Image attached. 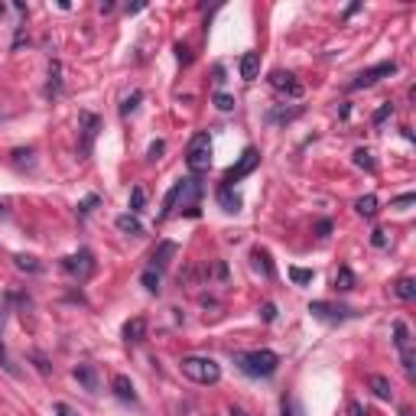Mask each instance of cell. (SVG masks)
I'll use <instances>...</instances> for the list:
<instances>
[{
    "instance_id": "6da1fadb",
    "label": "cell",
    "mask_w": 416,
    "mask_h": 416,
    "mask_svg": "<svg viewBox=\"0 0 416 416\" xmlns=\"http://www.w3.org/2000/svg\"><path fill=\"white\" fill-rule=\"evenodd\" d=\"M235 364L247 377H270V374L280 368V354L267 352V348H260V352H237Z\"/></svg>"
},
{
    "instance_id": "7a4b0ae2",
    "label": "cell",
    "mask_w": 416,
    "mask_h": 416,
    "mask_svg": "<svg viewBox=\"0 0 416 416\" xmlns=\"http://www.w3.org/2000/svg\"><path fill=\"white\" fill-rule=\"evenodd\" d=\"M179 371L186 374L189 381H195V384H218V381H221V364L212 361V358H199V354L182 358Z\"/></svg>"
},
{
    "instance_id": "3957f363",
    "label": "cell",
    "mask_w": 416,
    "mask_h": 416,
    "mask_svg": "<svg viewBox=\"0 0 416 416\" xmlns=\"http://www.w3.org/2000/svg\"><path fill=\"white\" fill-rule=\"evenodd\" d=\"M186 163H189L192 176H202V172H208V166H212V137H208L205 130H202V134H195V137L189 140Z\"/></svg>"
},
{
    "instance_id": "277c9868",
    "label": "cell",
    "mask_w": 416,
    "mask_h": 416,
    "mask_svg": "<svg viewBox=\"0 0 416 416\" xmlns=\"http://www.w3.org/2000/svg\"><path fill=\"white\" fill-rule=\"evenodd\" d=\"M199 199H202V179L199 176H186V179H179V205L176 208H182L186 215H199Z\"/></svg>"
},
{
    "instance_id": "5b68a950",
    "label": "cell",
    "mask_w": 416,
    "mask_h": 416,
    "mask_svg": "<svg viewBox=\"0 0 416 416\" xmlns=\"http://www.w3.org/2000/svg\"><path fill=\"white\" fill-rule=\"evenodd\" d=\"M394 345L400 352V361H404V371L413 377V368H416V352H413V338H410V329L406 322H394Z\"/></svg>"
},
{
    "instance_id": "8992f818",
    "label": "cell",
    "mask_w": 416,
    "mask_h": 416,
    "mask_svg": "<svg viewBox=\"0 0 416 416\" xmlns=\"http://www.w3.org/2000/svg\"><path fill=\"white\" fill-rule=\"evenodd\" d=\"M257 166H260V153H257L254 147H247L244 153H241V160H237L235 166H231V170L224 172V186L231 189L235 182H241V179H244V176H251V172H254Z\"/></svg>"
},
{
    "instance_id": "52a82bcc",
    "label": "cell",
    "mask_w": 416,
    "mask_h": 416,
    "mask_svg": "<svg viewBox=\"0 0 416 416\" xmlns=\"http://www.w3.org/2000/svg\"><path fill=\"white\" fill-rule=\"evenodd\" d=\"M397 72V62L390 59V62H377V65H371V69H364V72H358L348 82V88L352 91H358V88H371L374 82H381V78H387V75H394Z\"/></svg>"
},
{
    "instance_id": "ba28073f",
    "label": "cell",
    "mask_w": 416,
    "mask_h": 416,
    "mask_svg": "<svg viewBox=\"0 0 416 416\" xmlns=\"http://www.w3.org/2000/svg\"><path fill=\"white\" fill-rule=\"evenodd\" d=\"M78 130H82L78 153H82V156H88V153L95 150V137H98V130H101V118H98V114H91V111H82V114H78Z\"/></svg>"
},
{
    "instance_id": "9c48e42d",
    "label": "cell",
    "mask_w": 416,
    "mask_h": 416,
    "mask_svg": "<svg viewBox=\"0 0 416 416\" xmlns=\"http://www.w3.org/2000/svg\"><path fill=\"white\" fill-rule=\"evenodd\" d=\"M62 270L69 277H78V280H88L95 273V254L91 251H78V254L65 257L62 260Z\"/></svg>"
},
{
    "instance_id": "30bf717a",
    "label": "cell",
    "mask_w": 416,
    "mask_h": 416,
    "mask_svg": "<svg viewBox=\"0 0 416 416\" xmlns=\"http://www.w3.org/2000/svg\"><path fill=\"white\" fill-rule=\"evenodd\" d=\"M270 88L273 91H280V95L287 98H302V82H299L293 72H270Z\"/></svg>"
},
{
    "instance_id": "8fae6325",
    "label": "cell",
    "mask_w": 416,
    "mask_h": 416,
    "mask_svg": "<svg viewBox=\"0 0 416 416\" xmlns=\"http://www.w3.org/2000/svg\"><path fill=\"white\" fill-rule=\"evenodd\" d=\"M309 312L316 319H325V322H342L352 316V309H345V306H329V302H312Z\"/></svg>"
},
{
    "instance_id": "7c38bea8",
    "label": "cell",
    "mask_w": 416,
    "mask_h": 416,
    "mask_svg": "<svg viewBox=\"0 0 416 416\" xmlns=\"http://www.w3.org/2000/svg\"><path fill=\"white\" fill-rule=\"evenodd\" d=\"M237 69H241V78H244V82H254L257 75H260V53H244L241 62H237Z\"/></svg>"
},
{
    "instance_id": "4fadbf2b",
    "label": "cell",
    "mask_w": 416,
    "mask_h": 416,
    "mask_svg": "<svg viewBox=\"0 0 416 416\" xmlns=\"http://www.w3.org/2000/svg\"><path fill=\"white\" fill-rule=\"evenodd\" d=\"M218 205H221L228 215H237V212H241V195H237L235 189L221 186V189H218Z\"/></svg>"
},
{
    "instance_id": "5bb4252c",
    "label": "cell",
    "mask_w": 416,
    "mask_h": 416,
    "mask_svg": "<svg viewBox=\"0 0 416 416\" xmlns=\"http://www.w3.org/2000/svg\"><path fill=\"white\" fill-rule=\"evenodd\" d=\"M111 387H114V394H118L124 404H137V394H134V384H130V377L118 374V377L111 381Z\"/></svg>"
},
{
    "instance_id": "9a60e30c",
    "label": "cell",
    "mask_w": 416,
    "mask_h": 416,
    "mask_svg": "<svg viewBox=\"0 0 416 416\" xmlns=\"http://www.w3.org/2000/svg\"><path fill=\"white\" fill-rule=\"evenodd\" d=\"M368 387L374 390V397H377V400H390V397H394V387H390V381H387V377H381V374H371V377H368Z\"/></svg>"
},
{
    "instance_id": "2e32d148",
    "label": "cell",
    "mask_w": 416,
    "mask_h": 416,
    "mask_svg": "<svg viewBox=\"0 0 416 416\" xmlns=\"http://www.w3.org/2000/svg\"><path fill=\"white\" fill-rule=\"evenodd\" d=\"M124 338H127V342H143V338H147V319H130L127 325H124Z\"/></svg>"
},
{
    "instance_id": "e0dca14e",
    "label": "cell",
    "mask_w": 416,
    "mask_h": 416,
    "mask_svg": "<svg viewBox=\"0 0 416 416\" xmlns=\"http://www.w3.org/2000/svg\"><path fill=\"white\" fill-rule=\"evenodd\" d=\"M172 254H176V244H172V241H160V247L153 251V270L160 273V270L166 267V264H170V257H172Z\"/></svg>"
},
{
    "instance_id": "ac0fdd59",
    "label": "cell",
    "mask_w": 416,
    "mask_h": 416,
    "mask_svg": "<svg viewBox=\"0 0 416 416\" xmlns=\"http://www.w3.org/2000/svg\"><path fill=\"white\" fill-rule=\"evenodd\" d=\"M75 377H78V381H82L88 390H98V374H95V368H91V364H78V368H75Z\"/></svg>"
},
{
    "instance_id": "d6986e66",
    "label": "cell",
    "mask_w": 416,
    "mask_h": 416,
    "mask_svg": "<svg viewBox=\"0 0 416 416\" xmlns=\"http://www.w3.org/2000/svg\"><path fill=\"white\" fill-rule=\"evenodd\" d=\"M251 260H254L257 270H264V277H273V264H270V254H267V251L254 247V251H251Z\"/></svg>"
},
{
    "instance_id": "ffe728a7",
    "label": "cell",
    "mask_w": 416,
    "mask_h": 416,
    "mask_svg": "<svg viewBox=\"0 0 416 416\" xmlns=\"http://www.w3.org/2000/svg\"><path fill=\"white\" fill-rule=\"evenodd\" d=\"M118 228L124 231V235H143V224L137 221V215H130V212L118 218Z\"/></svg>"
},
{
    "instance_id": "44dd1931",
    "label": "cell",
    "mask_w": 416,
    "mask_h": 416,
    "mask_svg": "<svg viewBox=\"0 0 416 416\" xmlns=\"http://www.w3.org/2000/svg\"><path fill=\"white\" fill-rule=\"evenodd\" d=\"M394 293H397L400 299H416V280H413V277L397 280V283H394Z\"/></svg>"
},
{
    "instance_id": "7402d4cb",
    "label": "cell",
    "mask_w": 416,
    "mask_h": 416,
    "mask_svg": "<svg viewBox=\"0 0 416 416\" xmlns=\"http://www.w3.org/2000/svg\"><path fill=\"white\" fill-rule=\"evenodd\" d=\"M335 289H338V293L354 289V273L348 267H338V273H335Z\"/></svg>"
},
{
    "instance_id": "603a6c76",
    "label": "cell",
    "mask_w": 416,
    "mask_h": 416,
    "mask_svg": "<svg viewBox=\"0 0 416 416\" xmlns=\"http://www.w3.org/2000/svg\"><path fill=\"white\" fill-rule=\"evenodd\" d=\"M59 75H62V65L53 62V69H49V88H46V95L49 98H55L59 91H62V78H59Z\"/></svg>"
},
{
    "instance_id": "cb8c5ba5",
    "label": "cell",
    "mask_w": 416,
    "mask_h": 416,
    "mask_svg": "<svg viewBox=\"0 0 416 416\" xmlns=\"http://www.w3.org/2000/svg\"><path fill=\"white\" fill-rule=\"evenodd\" d=\"M354 208H358V215H364V218H374V215H377V199H374V195H364V199L354 202Z\"/></svg>"
},
{
    "instance_id": "d4e9b609",
    "label": "cell",
    "mask_w": 416,
    "mask_h": 416,
    "mask_svg": "<svg viewBox=\"0 0 416 416\" xmlns=\"http://www.w3.org/2000/svg\"><path fill=\"white\" fill-rule=\"evenodd\" d=\"M140 283L147 287V293H160V273H156V270H153V267H150V270H143V273H140Z\"/></svg>"
},
{
    "instance_id": "484cf974",
    "label": "cell",
    "mask_w": 416,
    "mask_h": 416,
    "mask_svg": "<svg viewBox=\"0 0 416 416\" xmlns=\"http://www.w3.org/2000/svg\"><path fill=\"white\" fill-rule=\"evenodd\" d=\"M143 202H147V192H143V186H134V192H130V215L143 212Z\"/></svg>"
},
{
    "instance_id": "4316f807",
    "label": "cell",
    "mask_w": 416,
    "mask_h": 416,
    "mask_svg": "<svg viewBox=\"0 0 416 416\" xmlns=\"http://www.w3.org/2000/svg\"><path fill=\"white\" fill-rule=\"evenodd\" d=\"M13 260H17V267H20V270H30V273H39V270H43V267H39V260L30 257V254H17Z\"/></svg>"
},
{
    "instance_id": "83f0119b",
    "label": "cell",
    "mask_w": 416,
    "mask_h": 416,
    "mask_svg": "<svg viewBox=\"0 0 416 416\" xmlns=\"http://www.w3.org/2000/svg\"><path fill=\"white\" fill-rule=\"evenodd\" d=\"M354 166H361V170L374 172V160H371V153H368V150H354Z\"/></svg>"
},
{
    "instance_id": "f1b7e54d",
    "label": "cell",
    "mask_w": 416,
    "mask_h": 416,
    "mask_svg": "<svg viewBox=\"0 0 416 416\" xmlns=\"http://www.w3.org/2000/svg\"><path fill=\"white\" fill-rule=\"evenodd\" d=\"M312 277H316L312 270H302V267H293V270H289V280H293V283H299V287H302V283H312Z\"/></svg>"
},
{
    "instance_id": "f546056e",
    "label": "cell",
    "mask_w": 416,
    "mask_h": 416,
    "mask_svg": "<svg viewBox=\"0 0 416 416\" xmlns=\"http://www.w3.org/2000/svg\"><path fill=\"white\" fill-rule=\"evenodd\" d=\"M390 114H394V105H381V107H377V111H374L371 124H374V127H381V124H384V120L390 118Z\"/></svg>"
},
{
    "instance_id": "4dcf8cb0",
    "label": "cell",
    "mask_w": 416,
    "mask_h": 416,
    "mask_svg": "<svg viewBox=\"0 0 416 416\" xmlns=\"http://www.w3.org/2000/svg\"><path fill=\"white\" fill-rule=\"evenodd\" d=\"M215 107H218V111H235V98L218 91V95H215Z\"/></svg>"
},
{
    "instance_id": "1f68e13d",
    "label": "cell",
    "mask_w": 416,
    "mask_h": 416,
    "mask_svg": "<svg viewBox=\"0 0 416 416\" xmlns=\"http://www.w3.org/2000/svg\"><path fill=\"white\" fill-rule=\"evenodd\" d=\"M283 416H302V410H299L296 397H283Z\"/></svg>"
},
{
    "instance_id": "d6a6232c",
    "label": "cell",
    "mask_w": 416,
    "mask_h": 416,
    "mask_svg": "<svg viewBox=\"0 0 416 416\" xmlns=\"http://www.w3.org/2000/svg\"><path fill=\"white\" fill-rule=\"evenodd\" d=\"M140 98H143V95H140V91H134V95H130V98H124V105H120V114H124V118H127L130 111L137 107V101H140Z\"/></svg>"
},
{
    "instance_id": "836d02e7",
    "label": "cell",
    "mask_w": 416,
    "mask_h": 416,
    "mask_svg": "<svg viewBox=\"0 0 416 416\" xmlns=\"http://www.w3.org/2000/svg\"><path fill=\"white\" fill-rule=\"evenodd\" d=\"M91 205H98V195H88L85 202L78 205V218H85V215H88V212H91Z\"/></svg>"
},
{
    "instance_id": "e575fe53",
    "label": "cell",
    "mask_w": 416,
    "mask_h": 416,
    "mask_svg": "<svg viewBox=\"0 0 416 416\" xmlns=\"http://www.w3.org/2000/svg\"><path fill=\"white\" fill-rule=\"evenodd\" d=\"M371 244L374 247H387V231H381V228H377V231L371 235Z\"/></svg>"
},
{
    "instance_id": "d590c367",
    "label": "cell",
    "mask_w": 416,
    "mask_h": 416,
    "mask_svg": "<svg viewBox=\"0 0 416 416\" xmlns=\"http://www.w3.org/2000/svg\"><path fill=\"white\" fill-rule=\"evenodd\" d=\"M176 59H179V62H192V55H189V46L176 43Z\"/></svg>"
},
{
    "instance_id": "8d00e7d4",
    "label": "cell",
    "mask_w": 416,
    "mask_h": 416,
    "mask_svg": "<svg viewBox=\"0 0 416 416\" xmlns=\"http://www.w3.org/2000/svg\"><path fill=\"white\" fill-rule=\"evenodd\" d=\"M55 416H78L69 404H55Z\"/></svg>"
},
{
    "instance_id": "74e56055",
    "label": "cell",
    "mask_w": 416,
    "mask_h": 416,
    "mask_svg": "<svg viewBox=\"0 0 416 416\" xmlns=\"http://www.w3.org/2000/svg\"><path fill=\"white\" fill-rule=\"evenodd\" d=\"M413 202H416V195H413V192H406V195H400V199H397L394 205H397V208H404V205H413Z\"/></svg>"
},
{
    "instance_id": "f35d334b",
    "label": "cell",
    "mask_w": 416,
    "mask_h": 416,
    "mask_svg": "<svg viewBox=\"0 0 416 416\" xmlns=\"http://www.w3.org/2000/svg\"><path fill=\"white\" fill-rule=\"evenodd\" d=\"M264 319H267V322L277 319V306H273V302H267V306H264Z\"/></svg>"
},
{
    "instance_id": "ab89813d",
    "label": "cell",
    "mask_w": 416,
    "mask_h": 416,
    "mask_svg": "<svg viewBox=\"0 0 416 416\" xmlns=\"http://www.w3.org/2000/svg\"><path fill=\"white\" fill-rule=\"evenodd\" d=\"M163 153V140H156V143H153V147H150V160H156V156H160Z\"/></svg>"
},
{
    "instance_id": "60d3db41",
    "label": "cell",
    "mask_w": 416,
    "mask_h": 416,
    "mask_svg": "<svg viewBox=\"0 0 416 416\" xmlns=\"http://www.w3.org/2000/svg\"><path fill=\"white\" fill-rule=\"evenodd\" d=\"M348 410H352V416H368V410H364L361 404H352V406H348Z\"/></svg>"
},
{
    "instance_id": "b9f144b4",
    "label": "cell",
    "mask_w": 416,
    "mask_h": 416,
    "mask_svg": "<svg viewBox=\"0 0 416 416\" xmlns=\"http://www.w3.org/2000/svg\"><path fill=\"white\" fill-rule=\"evenodd\" d=\"M329 231H332V224H329V221H319V235L325 237V235H329Z\"/></svg>"
},
{
    "instance_id": "7bdbcfd3",
    "label": "cell",
    "mask_w": 416,
    "mask_h": 416,
    "mask_svg": "<svg viewBox=\"0 0 416 416\" xmlns=\"http://www.w3.org/2000/svg\"><path fill=\"white\" fill-rule=\"evenodd\" d=\"M0 364H7V348H3V342H0Z\"/></svg>"
},
{
    "instance_id": "ee69618b",
    "label": "cell",
    "mask_w": 416,
    "mask_h": 416,
    "mask_svg": "<svg viewBox=\"0 0 416 416\" xmlns=\"http://www.w3.org/2000/svg\"><path fill=\"white\" fill-rule=\"evenodd\" d=\"M231 416H244V410H241V406H231Z\"/></svg>"
},
{
    "instance_id": "f6af8a7d",
    "label": "cell",
    "mask_w": 416,
    "mask_h": 416,
    "mask_svg": "<svg viewBox=\"0 0 416 416\" xmlns=\"http://www.w3.org/2000/svg\"><path fill=\"white\" fill-rule=\"evenodd\" d=\"M0 215H7V205H3V202H0Z\"/></svg>"
},
{
    "instance_id": "bcb514c9",
    "label": "cell",
    "mask_w": 416,
    "mask_h": 416,
    "mask_svg": "<svg viewBox=\"0 0 416 416\" xmlns=\"http://www.w3.org/2000/svg\"><path fill=\"white\" fill-rule=\"evenodd\" d=\"M0 13H3V3H0Z\"/></svg>"
}]
</instances>
